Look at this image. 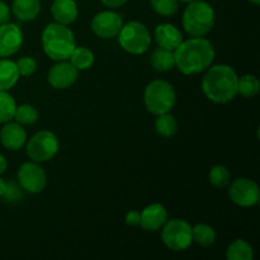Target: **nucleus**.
I'll return each instance as SVG.
<instances>
[{
  "label": "nucleus",
  "instance_id": "f257e3e1",
  "mask_svg": "<svg viewBox=\"0 0 260 260\" xmlns=\"http://www.w3.org/2000/svg\"><path fill=\"white\" fill-rule=\"evenodd\" d=\"M175 66L185 75H194L207 70L215 60V48L203 37L183 41L174 50Z\"/></svg>",
  "mask_w": 260,
  "mask_h": 260
},
{
  "label": "nucleus",
  "instance_id": "f03ea898",
  "mask_svg": "<svg viewBox=\"0 0 260 260\" xmlns=\"http://www.w3.org/2000/svg\"><path fill=\"white\" fill-rule=\"evenodd\" d=\"M239 76L231 66L216 65L202 79L203 94L213 103H229L238 95Z\"/></svg>",
  "mask_w": 260,
  "mask_h": 260
},
{
  "label": "nucleus",
  "instance_id": "7ed1b4c3",
  "mask_svg": "<svg viewBox=\"0 0 260 260\" xmlns=\"http://www.w3.org/2000/svg\"><path fill=\"white\" fill-rule=\"evenodd\" d=\"M42 47L46 55L53 61L69 60L76 47L75 36L68 25L50 23L42 32Z\"/></svg>",
  "mask_w": 260,
  "mask_h": 260
},
{
  "label": "nucleus",
  "instance_id": "20e7f679",
  "mask_svg": "<svg viewBox=\"0 0 260 260\" xmlns=\"http://www.w3.org/2000/svg\"><path fill=\"white\" fill-rule=\"evenodd\" d=\"M215 25V10L203 0L188 3L183 13V27L192 37H205Z\"/></svg>",
  "mask_w": 260,
  "mask_h": 260
},
{
  "label": "nucleus",
  "instance_id": "39448f33",
  "mask_svg": "<svg viewBox=\"0 0 260 260\" xmlns=\"http://www.w3.org/2000/svg\"><path fill=\"white\" fill-rule=\"evenodd\" d=\"M144 102L150 113L159 116L172 111L177 102V93L168 81L154 80L145 89Z\"/></svg>",
  "mask_w": 260,
  "mask_h": 260
},
{
  "label": "nucleus",
  "instance_id": "423d86ee",
  "mask_svg": "<svg viewBox=\"0 0 260 260\" xmlns=\"http://www.w3.org/2000/svg\"><path fill=\"white\" fill-rule=\"evenodd\" d=\"M121 47L132 55H142L151 45V36L149 29L142 23L132 20L122 25L118 33Z\"/></svg>",
  "mask_w": 260,
  "mask_h": 260
},
{
  "label": "nucleus",
  "instance_id": "0eeeda50",
  "mask_svg": "<svg viewBox=\"0 0 260 260\" xmlns=\"http://www.w3.org/2000/svg\"><path fill=\"white\" fill-rule=\"evenodd\" d=\"M161 229V240L169 250H187L193 243L192 226L187 221L173 218L168 220Z\"/></svg>",
  "mask_w": 260,
  "mask_h": 260
},
{
  "label": "nucleus",
  "instance_id": "6e6552de",
  "mask_svg": "<svg viewBox=\"0 0 260 260\" xmlns=\"http://www.w3.org/2000/svg\"><path fill=\"white\" fill-rule=\"evenodd\" d=\"M60 149L57 136L51 131H40L27 142V155L35 162H45L53 159Z\"/></svg>",
  "mask_w": 260,
  "mask_h": 260
},
{
  "label": "nucleus",
  "instance_id": "1a4fd4ad",
  "mask_svg": "<svg viewBox=\"0 0 260 260\" xmlns=\"http://www.w3.org/2000/svg\"><path fill=\"white\" fill-rule=\"evenodd\" d=\"M18 182L25 192L37 194L45 189L47 184V175L38 162L28 161L20 165L18 170Z\"/></svg>",
  "mask_w": 260,
  "mask_h": 260
},
{
  "label": "nucleus",
  "instance_id": "9d476101",
  "mask_svg": "<svg viewBox=\"0 0 260 260\" xmlns=\"http://www.w3.org/2000/svg\"><path fill=\"white\" fill-rule=\"evenodd\" d=\"M230 200L240 207H253L259 203V185L249 178H240L231 183L229 189Z\"/></svg>",
  "mask_w": 260,
  "mask_h": 260
},
{
  "label": "nucleus",
  "instance_id": "9b49d317",
  "mask_svg": "<svg viewBox=\"0 0 260 260\" xmlns=\"http://www.w3.org/2000/svg\"><path fill=\"white\" fill-rule=\"evenodd\" d=\"M122 25H123V20H122L121 15L111 12V10L98 13V14L94 15L93 20H91L93 33L98 37L104 38V40H111V38L117 37Z\"/></svg>",
  "mask_w": 260,
  "mask_h": 260
},
{
  "label": "nucleus",
  "instance_id": "f8f14e48",
  "mask_svg": "<svg viewBox=\"0 0 260 260\" xmlns=\"http://www.w3.org/2000/svg\"><path fill=\"white\" fill-rule=\"evenodd\" d=\"M79 70L68 60L56 61L48 71V83L55 89H68L76 83Z\"/></svg>",
  "mask_w": 260,
  "mask_h": 260
},
{
  "label": "nucleus",
  "instance_id": "ddd939ff",
  "mask_svg": "<svg viewBox=\"0 0 260 260\" xmlns=\"http://www.w3.org/2000/svg\"><path fill=\"white\" fill-rule=\"evenodd\" d=\"M23 43L22 29L14 23L0 24V57H9L19 51Z\"/></svg>",
  "mask_w": 260,
  "mask_h": 260
},
{
  "label": "nucleus",
  "instance_id": "4468645a",
  "mask_svg": "<svg viewBox=\"0 0 260 260\" xmlns=\"http://www.w3.org/2000/svg\"><path fill=\"white\" fill-rule=\"evenodd\" d=\"M0 141L5 149L17 151L27 142V132L18 122H7L0 131Z\"/></svg>",
  "mask_w": 260,
  "mask_h": 260
},
{
  "label": "nucleus",
  "instance_id": "2eb2a0df",
  "mask_svg": "<svg viewBox=\"0 0 260 260\" xmlns=\"http://www.w3.org/2000/svg\"><path fill=\"white\" fill-rule=\"evenodd\" d=\"M140 225L146 231H157L168 221V212L160 203H152L140 212Z\"/></svg>",
  "mask_w": 260,
  "mask_h": 260
},
{
  "label": "nucleus",
  "instance_id": "dca6fc26",
  "mask_svg": "<svg viewBox=\"0 0 260 260\" xmlns=\"http://www.w3.org/2000/svg\"><path fill=\"white\" fill-rule=\"evenodd\" d=\"M155 40L159 47L174 51L183 42L182 32L169 23H162L155 28Z\"/></svg>",
  "mask_w": 260,
  "mask_h": 260
},
{
  "label": "nucleus",
  "instance_id": "f3484780",
  "mask_svg": "<svg viewBox=\"0 0 260 260\" xmlns=\"http://www.w3.org/2000/svg\"><path fill=\"white\" fill-rule=\"evenodd\" d=\"M51 14L56 23L69 25L78 18V5L75 0H53L51 5Z\"/></svg>",
  "mask_w": 260,
  "mask_h": 260
},
{
  "label": "nucleus",
  "instance_id": "a211bd4d",
  "mask_svg": "<svg viewBox=\"0 0 260 260\" xmlns=\"http://www.w3.org/2000/svg\"><path fill=\"white\" fill-rule=\"evenodd\" d=\"M12 12L22 22L36 19L41 12L40 0H13Z\"/></svg>",
  "mask_w": 260,
  "mask_h": 260
},
{
  "label": "nucleus",
  "instance_id": "6ab92c4d",
  "mask_svg": "<svg viewBox=\"0 0 260 260\" xmlns=\"http://www.w3.org/2000/svg\"><path fill=\"white\" fill-rule=\"evenodd\" d=\"M19 80L17 63L7 57L0 60V90H10Z\"/></svg>",
  "mask_w": 260,
  "mask_h": 260
},
{
  "label": "nucleus",
  "instance_id": "aec40b11",
  "mask_svg": "<svg viewBox=\"0 0 260 260\" xmlns=\"http://www.w3.org/2000/svg\"><path fill=\"white\" fill-rule=\"evenodd\" d=\"M151 65L155 70L160 71V73L170 71L175 66L174 51L162 47L156 48L151 55Z\"/></svg>",
  "mask_w": 260,
  "mask_h": 260
},
{
  "label": "nucleus",
  "instance_id": "412c9836",
  "mask_svg": "<svg viewBox=\"0 0 260 260\" xmlns=\"http://www.w3.org/2000/svg\"><path fill=\"white\" fill-rule=\"evenodd\" d=\"M254 256L253 248L248 241L243 239H236L229 245L226 250L228 260H251Z\"/></svg>",
  "mask_w": 260,
  "mask_h": 260
},
{
  "label": "nucleus",
  "instance_id": "4be33fe9",
  "mask_svg": "<svg viewBox=\"0 0 260 260\" xmlns=\"http://www.w3.org/2000/svg\"><path fill=\"white\" fill-rule=\"evenodd\" d=\"M192 239L198 245L208 248L215 244L216 233L211 226L206 225V223H198L194 228H192Z\"/></svg>",
  "mask_w": 260,
  "mask_h": 260
},
{
  "label": "nucleus",
  "instance_id": "5701e85b",
  "mask_svg": "<svg viewBox=\"0 0 260 260\" xmlns=\"http://www.w3.org/2000/svg\"><path fill=\"white\" fill-rule=\"evenodd\" d=\"M69 60L78 70H88L94 63V53L89 48L80 46L74 48Z\"/></svg>",
  "mask_w": 260,
  "mask_h": 260
},
{
  "label": "nucleus",
  "instance_id": "b1692460",
  "mask_svg": "<svg viewBox=\"0 0 260 260\" xmlns=\"http://www.w3.org/2000/svg\"><path fill=\"white\" fill-rule=\"evenodd\" d=\"M155 129H156V132L160 136L169 139V137L174 136L178 131L177 119L169 112L159 114L156 121H155Z\"/></svg>",
  "mask_w": 260,
  "mask_h": 260
},
{
  "label": "nucleus",
  "instance_id": "393cba45",
  "mask_svg": "<svg viewBox=\"0 0 260 260\" xmlns=\"http://www.w3.org/2000/svg\"><path fill=\"white\" fill-rule=\"evenodd\" d=\"M259 80L255 75H243L238 80V94L244 98H254L259 93Z\"/></svg>",
  "mask_w": 260,
  "mask_h": 260
},
{
  "label": "nucleus",
  "instance_id": "a878e982",
  "mask_svg": "<svg viewBox=\"0 0 260 260\" xmlns=\"http://www.w3.org/2000/svg\"><path fill=\"white\" fill-rule=\"evenodd\" d=\"M17 104L14 98L7 90H0V123H7L14 119Z\"/></svg>",
  "mask_w": 260,
  "mask_h": 260
},
{
  "label": "nucleus",
  "instance_id": "bb28decb",
  "mask_svg": "<svg viewBox=\"0 0 260 260\" xmlns=\"http://www.w3.org/2000/svg\"><path fill=\"white\" fill-rule=\"evenodd\" d=\"M14 119L19 124H24V126H30L35 124L38 121V112L30 104H22L15 108Z\"/></svg>",
  "mask_w": 260,
  "mask_h": 260
},
{
  "label": "nucleus",
  "instance_id": "cd10ccee",
  "mask_svg": "<svg viewBox=\"0 0 260 260\" xmlns=\"http://www.w3.org/2000/svg\"><path fill=\"white\" fill-rule=\"evenodd\" d=\"M208 179H210V183L213 187L221 189V188L228 187L231 179V174L225 165H215L211 169Z\"/></svg>",
  "mask_w": 260,
  "mask_h": 260
},
{
  "label": "nucleus",
  "instance_id": "c85d7f7f",
  "mask_svg": "<svg viewBox=\"0 0 260 260\" xmlns=\"http://www.w3.org/2000/svg\"><path fill=\"white\" fill-rule=\"evenodd\" d=\"M151 7L157 14L169 17L178 10V0H150Z\"/></svg>",
  "mask_w": 260,
  "mask_h": 260
},
{
  "label": "nucleus",
  "instance_id": "c756f323",
  "mask_svg": "<svg viewBox=\"0 0 260 260\" xmlns=\"http://www.w3.org/2000/svg\"><path fill=\"white\" fill-rule=\"evenodd\" d=\"M15 63H17L19 76H30L37 70V61L33 57H29V56L20 57Z\"/></svg>",
  "mask_w": 260,
  "mask_h": 260
},
{
  "label": "nucleus",
  "instance_id": "7c9ffc66",
  "mask_svg": "<svg viewBox=\"0 0 260 260\" xmlns=\"http://www.w3.org/2000/svg\"><path fill=\"white\" fill-rule=\"evenodd\" d=\"M4 198L8 201H15L18 198H20V192L19 188L14 184V183H7V192H5Z\"/></svg>",
  "mask_w": 260,
  "mask_h": 260
},
{
  "label": "nucleus",
  "instance_id": "2f4dec72",
  "mask_svg": "<svg viewBox=\"0 0 260 260\" xmlns=\"http://www.w3.org/2000/svg\"><path fill=\"white\" fill-rule=\"evenodd\" d=\"M10 14H12L10 8L4 2L0 0V24H4V23L9 22Z\"/></svg>",
  "mask_w": 260,
  "mask_h": 260
},
{
  "label": "nucleus",
  "instance_id": "473e14b6",
  "mask_svg": "<svg viewBox=\"0 0 260 260\" xmlns=\"http://www.w3.org/2000/svg\"><path fill=\"white\" fill-rule=\"evenodd\" d=\"M140 218H141V215L139 211H129L126 215V223L128 226H137L140 225Z\"/></svg>",
  "mask_w": 260,
  "mask_h": 260
},
{
  "label": "nucleus",
  "instance_id": "72a5a7b5",
  "mask_svg": "<svg viewBox=\"0 0 260 260\" xmlns=\"http://www.w3.org/2000/svg\"><path fill=\"white\" fill-rule=\"evenodd\" d=\"M103 3V5L111 8V9H116V8L123 7L128 0H101Z\"/></svg>",
  "mask_w": 260,
  "mask_h": 260
},
{
  "label": "nucleus",
  "instance_id": "f704fd0d",
  "mask_svg": "<svg viewBox=\"0 0 260 260\" xmlns=\"http://www.w3.org/2000/svg\"><path fill=\"white\" fill-rule=\"evenodd\" d=\"M8 164H7V159H5L4 156H3L2 154H0V174H3V173L5 172V169H7Z\"/></svg>",
  "mask_w": 260,
  "mask_h": 260
},
{
  "label": "nucleus",
  "instance_id": "c9c22d12",
  "mask_svg": "<svg viewBox=\"0 0 260 260\" xmlns=\"http://www.w3.org/2000/svg\"><path fill=\"white\" fill-rule=\"evenodd\" d=\"M5 192H7V183L4 179L0 178V197H4Z\"/></svg>",
  "mask_w": 260,
  "mask_h": 260
},
{
  "label": "nucleus",
  "instance_id": "e433bc0d",
  "mask_svg": "<svg viewBox=\"0 0 260 260\" xmlns=\"http://www.w3.org/2000/svg\"><path fill=\"white\" fill-rule=\"evenodd\" d=\"M249 2L253 3V4H255V5H259L260 4V0H249Z\"/></svg>",
  "mask_w": 260,
  "mask_h": 260
},
{
  "label": "nucleus",
  "instance_id": "4c0bfd02",
  "mask_svg": "<svg viewBox=\"0 0 260 260\" xmlns=\"http://www.w3.org/2000/svg\"><path fill=\"white\" fill-rule=\"evenodd\" d=\"M180 2H183V3H192V2H194V0H180Z\"/></svg>",
  "mask_w": 260,
  "mask_h": 260
}]
</instances>
